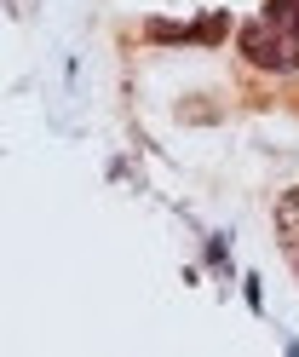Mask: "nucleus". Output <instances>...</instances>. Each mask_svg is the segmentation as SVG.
<instances>
[{
    "instance_id": "1",
    "label": "nucleus",
    "mask_w": 299,
    "mask_h": 357,
    "mask_svg": "<svg viewBox=\"0 0 299 357\" xmlns=\"http://www.w3.org/2000/svg\"><path fill=\"white\" fill-rule=\"evenodd\" d=\"M236 47H242L247 63H259V70H288V75L299 70V35L276 29L270 17H259V24H242Z\"/></svg>"
},
{
    "instance_id": "2",
    "label": "nucleus",
    "mask_w": 299,
    "mask_h": 357,
    "mask_svg": "<svg viewBox=\"0 0 299 357\" xmlns=\"http://www.w3.org/2000/svg\"><path fill=\"white\" fill-rule=\"evenodd\" d=\"M276 236L288 242V254L299 259V185L282 196V202H276Z\"/></svg>"
},
{
    "instance_id": "3",
    "label": "nucleus",
    "mask_w": 299,
    "mask_h": 357,
    "mask_svg": "<svg viewBox=\"0 0 299 357\" xmlns=\"http://www.w3.org/2000/svg\"><path fill=\"white\" fill-rule=\"evenodd\" d=\"M265 17L276 29H288V35H299V0H265Z\"/></svg>"
}]
</instances>
